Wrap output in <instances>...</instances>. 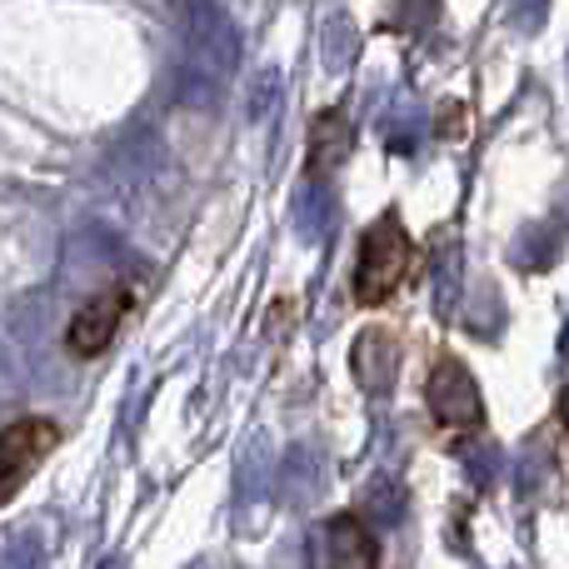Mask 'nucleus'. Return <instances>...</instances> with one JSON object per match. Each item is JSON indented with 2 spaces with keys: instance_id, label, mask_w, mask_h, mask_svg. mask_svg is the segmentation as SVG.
<instances>
[{
  "instance_id": "0eeeda50",
  "label": "nucleus",
  "mask_w": 569,
  "mask_h": 569,
  "mask_svg": "<svg viewBox=\"0 0 569 569\" xmlns=\"http://www.w3.org/2000/svg\"><path fill=\"white\" fill-rule=\"evenodd\" d=\"M560 420H565V430H569V385H565V400H560Z\"/></svg>"
},
{
  "instance_id": "20e7f679",
  "label": "nucleus",
  "mask_w": 569,
  "mask_h": 569,
  "mask_svg": "<svg viewBox=\"0 0 569 569\" xmlns=\"http://www.w3.org/2000/svg\"><path fill=\"white\" fill-rule=\"evenodd\" d=\"M130 300H136V290H130V284H110V290H96L76 315H70V325H66V350L76 355V360H96V355H106L110 345H116L120 325H126Z\"/></svg>"
},
{
  "instance_id": "f03ea898",
  "label": "nucleus",
  "mask_w": 569,
  "mask_h": 569,
  "mask_svg": "<svg viewBox=\"0 0 569 569\" xmlns=\"http://www.w3.org/2000/svg\"><path fill=\"white\" fill-rule=\"evenodd\" d=\"M425 410H430V420L440 425L445 435H455V440H470V435H480L485 400H480V385H475V375L465 370V360H455V355H440V360L430 365V375H425Z\"/></svg>"
},
{
  "instance_id": "39448f33",
  "label": "nucleus",
  "mask_w": 569,
  "mask_h": 569,
  "mask_svg": "<svg viewBox=\"0 0 569 569\" xmlns=\"http://www.w3.org/2000/svg\"><path fill=\"white\" fill-rule=\"evenodd\" d=\"M350 110L345 106H325L320 116L310 120V146H305V176L310 180H325L335 176V170L345 166V156H350Z\"/></svg>"
},
{
  "instance_id": "423d86ee",
  "label": "nucleus",
  "mask_w": 569,
  "mask_h": 569,
  "mask_svg": "<svg viewBox=\"0 0 569 569\" xmlns=\"http://www.w3.org/2000/svg\"><path fill=\"white\" fill-rule=\"evenodd\" d=\"M325 560L330 569H380V540L360 515H335L325 525Z\"/></svg>"
},
{
  "instance_id": "7ed1b4c3",
  "label": "nucleus",
  "mask_w": 569,
  "mask_h": 569,
  "mask_svg": "<svg viewBox=\"0 0 569 569\" xmlns=\"http://www.w3.org/2000/svg\"><path fill=\"white\" fill-rule=\"evenodd\" d=\"M60 445V425L50 415H20V420L0 425V510L20 495V485L40 470L50 450Z\"/></svg>"
},
{
  "instance_id": "f257e3e1",
  "label": "nucleus",
  "mask_w": 569,
  "mask_h": 569,
  "mask_svg": "<svg viewBox=\"0 0 569 569\" xmlns=\"http://www.w3.org/2000/svg\"><path fill=\"white\" fill-rule=\"evenodd\" d=\"M410 266H415L410 230H405L400 210H385V216L360 236V256H355V280H350L355 305L380 310L385 300H395V290L405 284Z\"/></svg>"
}]
</instances>
